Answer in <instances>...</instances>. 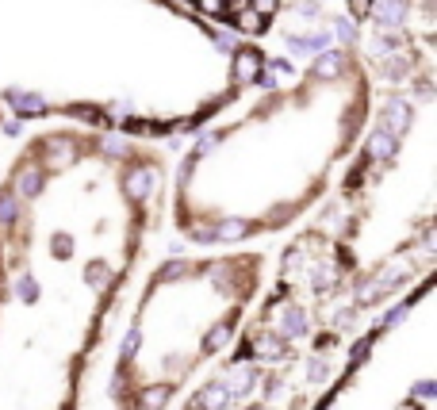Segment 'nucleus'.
I'll return each mask as SVG.
<instances>
[{
  "label": "nucleus",
  "mask_w": 437,
  "mask_h": 410,
  "mask_svg": "<svg viewBox=\"0 0 437 410\" xmlns=\"http://www.w3.org/2000/svg\"><path fill=\"white\" fill-rule=\"evenodd\" d=\"M134 353H139V330H131L123 341V357H134Z\"/></svg>",
  "instance_id": "4be33fe9"
},
{
  "label": "nucleus",
  "mask_w": 437,
  "mask_h": 410,
  "mask_svg": "<svg viewBox=\"0 0 437 410\" xmlns=\"http://www.w3.org/2000/svg\"><path fill=\"white\" fill-rule=\"evenodd\" d=\"M166 399H169L166 387H154V391L142 395V410H161V407H166Z\"/></svg>",
  "instance_id": "4468645a"
},
{
  "label": "nucleus",
  "mask_w": 437,
  "mask_h": 410,
  "mask_svg": "<svg viewBox=\"0 0 437 410\" xmlns=\"http://www.w3.org/2000/svg\"><path fill=\"white\" fill-rule=\"evenodd\" d=\"M12 219H16V199L0 196V222H12Z\"/></svg>",
  "instance_id": "a211bd4d"
},
{
  "label": "nucleus",
  "mask_w": 437,
  "mask_h": 410,
  "mask_svg": "<svg viewBox=\"0 0 437 410\" xmlns=\"http://www.w3.org/2000/svg\"><path fill=\"white\" fill-rule=\"evenodd\" d=\"M407 123H411V112H407V104H403V100H391V104L384 107V127H388L384 134H391V139H395Z\"/></svg>",
  "instance_id": "20e7f679"
},
{
  "label": "nucleus",
  "mask_w": 437,
  "mask_h": 410,
  "mask_svg": "<svg viewBox=\"0 0 437 410\" xmlns=\"http://www.w3.org/2000/svg\"><path fill=\"white\" fill-rule=\"evenodd\" d=\"M334 31H338V39H346V42H353V35H357V27H353V19H338V24H334Z\"/></svg>",
  "instance_id": "6ab92c4d"
},
{
  "label": "nucleus",
  "mask_w": 437,
  "mask_h": 410,
  "mask_svg": "<svg viewBox=\"0 0 437 410\" xmlns=\"http://www.w3.org/2000/svg\"><path fill=\"white\" fill-rule=\"evenodd\" d=\"M253 384H257V372L249 368V364H238V368H231V376H226V391H231V399L234 395H249L253 391Z\"/></svg>",
  "instance_id": "f03ea898"
},
{
  "label": "nucleus",
  "mask_w": 437,
  "mask_h": 410,
  "mask_svg": "<svg viewBox=\"0 0 437 410\" xmlns=\"http://www.w3.org/2000/svg\"><path fill=\"white\" fill-rule=\"evenodd\" d=\"M341 66H346V57L326 50V54H319V62H314V77H338Z\"/></svg>",
  "instance_id": "0eeeda50"
},
{
  "label": "nucleus",
  "mask_w": 437,
  "mask_h": 410,
  "mask_svg": "<svg viewBox=\"0 0 437 410\" xmlns=\"http://www.w3.org/2000/svg\"><path fill=\"white\" fill-rule=\"evenodd\" d=\"M16 292H19V299H27V303H31V299L39 296V292H35V284H31V280H27V276H24V280H19V284H16Z\"/></svg>",
  "instance_id": "412c9836"
},
{
  "label": "nucleus",
  "mask_w": 437,
  "mask_h": 410,
  "mask_svg": "<svg viewBox=\"0 0 437 410\" xmlns=\"http://www.w3.org/2000/svg\"><path fill=\"white\" fill-rule=\"evenodd\" d=\"M272 12H276V0H257V16H272Z\"/></svg>",
  "instance_id": "393cba45"
},
{
  "label": "nucleus",
  "mask_w": 437,
  "mask_h": 410,
  "mask_svg": "<svg viewBox=\"0 0 437 410\" xmlns=\"http://www.w3.org/2000/svg\"><path fill=\"white\" fill-rule=\"evenodd\" d=\"M311 380H326V361H311Z\"/></svg>",
  "instance_id": "a878e982"
},
{
  "label": "nucleus",
  "mask_w": 437,
  "mask_h": 410,
  "mask_svg": "<svg viewBox=\"0 0 437 410\" xmlns=\"http://www.w3.org/2000/svg\"><path fill=\"white\" fill-rule=\"evenodd\" d=\"M434 391H437L434 384H418V387H414V395H422V399H426V395H434Z\"/></svg>",
  "instance_id": "cd10ccee"
},
{
  "label": "nucleus",
  "mask_w": 437,
  "mask_h": 410,
  "mask_svg": "<svg viewBox=\"0 0 437 410\" xmlns=\"http://www.w3.org/2000/svg\"><path fill=\"white\" fill-rule=\"evenodd\" d=\"M199 8H204L207 16H223V12H226V0H199Z\"/></svg>",
  "instance_id": "aec40b11"
},
{
  "label": "nucleus",
  "mask_w": 437,
  "mask_h": 410,
  "mask_svg": "<svg viewBox=\"0 0 437 410\" xmlns=\"http://www.w3.org/2000/svg\"><path fill=\"white\" fill-rule=\"evenodd\" d=\"M100 150H104V154H112V157H119L127 146H123V139H116V134H107V139L100 142Z\"/></svg>",
  "instance_id": "f3484780"
},
{
  "label": "nucleus",
  "mask_w": 437,
  "mask_h": 410,
  "mask_svg": "<svg viewBox=\"0 0 437 410\" xmlns=\"http://www.w3.org/2000/svg\"><path fill=\"white\" fill-rule=\"evenodd\" d=\"M226 337H231V330H226V326H215L211 334H207V349H223Z\"/></svg>",
  "instance_id": "2eb2a0df"
},
{
  "label": "nucleus",
  "mask_w": 437,
  "mask_h": 410,
  "mask_svg": "<svg viewBox=\"0 0 437 410\" xmlns=\"http://www.w3.org/2000/svg\"><path fill=\"white\" fill-rule=\"evenodd\" d=\"M246 222L242 219H231V222H219V226L211 230V238H223V242H234V238H242V234H246Z\"/></svg>",
  "instance_id": "9d476101"
},
{
  "label": "nucleus",
  "mask_w": 437,
  "mask_h": 410,
  "mask_svg": "<svg viewBox=\"0 0 437 410\" xmlns=\"http://www.w3.org/2000/svg\"><path fill=\"white\" fill-rule=\"evenodd\" d=\"M157 181V172L154 169H134L131 177H127V192H131L134 199H146L150 196V184Z\"/></svg>",
  "instance_id": "423d86ee"
},
{
  "label": "nucleus",
  "mask_w": 437,
  "mask_h": 410,
  "mask_svg": "<svg viewBox=\"0 0 437 410\" xmlns=\"http://www.w3.org/2000/svg\"><path fill=\"white\" fill-rule=\"evenodd\" d=\"M257 353H261L265 361H280V357H284V345L276 341V337H261V341H257Z\"/></svg>",
  "instance_id": "ddd939ff"
},
{
  "label": "nucleus",
  "mask_w": 437,
  "mask_h": 410,
  "mask_svg": "<svg viewBox=\"0 0 437 410\" xmlns=\"http://www.w3.org/2000/svg\"><path fill=\"white\" fill-rule=\"evenodd\" d=\"M196 402H199V410H226L231 407V391H226L223 380H219V384H207L204 391L196 395Z\"/></svg>",
  "instance_id": "7ed1b4c3"
},
{
  "label": "nucleus",
  "mask_w": 437,
  "mask_h": 410,
  "mask_svg": "<svg viewBox=\"0 0 437 410\" xmlns=\"http://www.w3.org/2000/svg\"><path fill=\"white\" fill-rule=\"evenodd\" d=\"M8 100H12V107L16 112H24V115H39L42 107V96H35V92H8Z\"/></svg>",
  "instance_id": "6e6552de"
},
{
  "label": "nucleus",
  "mask_w": 437,
  "mask_h": 410,
  "mask_svg": "<svg viewBox=\"0 0 437 410\" xmlns=\"http://www.w3.org/2000/svg\"><path fill=\"white\" fill-rule=\"evenodd\" d=\"M257 73H261V54H257V50H238V57H234V81L246 84V81H253Z\"/></svg>",
  "instance_id": "f257e3e1"
},
{
  "label": "nucleus",
  "mask_w": 437,
  "mask_h": 410,
  "mask_svg": "<svg viewBox=\"0 0 437 410\" xmlns=\"http://www.w3.org/2000/svg\"><path fill=\"white\" fill-rule=\"evenodd\" d=\"M238 24H242V31H261V27H265V19L257 16V12H242V16H238Z\"/></svg>",
  "instance_id": "dca6fc26"
},
{
  "label": "nucleus",
  "mask_w": 437,
  "mask_h": 410,
  "mask_svg": "<svg viewBox=\"0 0 437 410\" xmlns=\"http://www.w3.org/2000/svg\"><path fill=\"white\" fill-rule=\"evenodd\" d=\"M181 272H188V265L173 261V265H166V269H161V280H169V276H181Z\"/></svg>",
  "instance_id": "5701e85b"
},
{
  "label": "nucleus",
  "mask_w": 437,
  "mask_h": 410,
  "mask_svg": "<svg viewBox=\"0 0 437 410\" xmlns=\"http://www.w3.org/2000/svg\"><path fill=\"white\" fill-rule=\"evenodd\" d=\"M89 276H92V284H96V287H104V284H107V269H100V265H92Z\"/></svg>",
  "instance_id": "b1692460"
},
{
  "label": "nucleus",
  "mask_w": 437,
  "mask_h": 410,
  "mask_svg": "<svg viewBox=\"0 0 437 410\" xmlns=\"http://www.w3.org/2000/svg\"><path fill=\"white\" fill-rule=\"evenodd\" d=\"M395 146H399V142L391 139V134H384V131H380V134H372V142H368V154H372V157H384V161H388V157L395 154Z\"/></svg>",
  "instance_id": "1a4fd4ad"
},
{
  "label": "nucleus",
  "mask_w": 437,
  "mask_h": 410,
  "mask_svg": "<svg viewBox=\"0 0 437 410\" xmlns=\"http://www.w3.org/2000/svg\"><path fill=\"white\" fill-rule=\"evenodd\" d=\"M215 42H219V46H223V50H234V35H219V39H215Z\"/></svg>",
  "instance_id": "bb28decb"
},
{
  "label": "nucleus",
  "mask_w": 437,
  "mask_h": 410,
  "mask_svg": "<svg viewBox=\"0 0 437 410\" xmlns=\"http://www.w3.org/2000/svg\"><path fill=\"white\" fill-rule=\"evenodd\" d=\"M303 326H307V322H303V314H299V311H284V319H280L284 337H299V334H303Z\"/></svg>",
  "instance_id": "f8f14e48"
},
{
  "label": "nucleus",
  "mask_w": 437,
  "mask_h": 410,
  "mask_svg": "<svg viewBox=\"0 0 437 410\" xmlns=\"http://www.w3.org/2000/svg\"><path fill=\"white\" fill-rule=\"evenodd\" d=\"M39 169H35V165H27L24 172H19V181H16V192L19 196H35V192H39Z\"/></svg>",
  "instance_id": "9b49d317"
},
{
  "label": "nucleus",
  "mask_w": 437,
  "mask_h": 410,
  "mask_svg": "<svg viewBox=\"0 0 437 410\" xmlns=\"http://www.w3.org/2000/svg\"><path fill=\"white\" fill-rule=\"evenodd\" d=\"M372 12H376V19L384 27H399L407 19V4H399V0H376V8Z\"/></svg>",
  "instance_id": "39448f33"
},
{
  "label": "nucleus",
  "mask_w": 437,
  "mask_h": 410,
  "mask_svg": "<svg viewBox=\"0 0 437 410\" xmlns=\"http://www.w3.org/2000/svg\"><path fill=\"white\" fill-rule=\"evenodd\" d=\"M368 4H372V0H353V12L361 16V12H368Z\"/></svg>",
  "instance_id": "c85d7f7f"
}]
</instances>
